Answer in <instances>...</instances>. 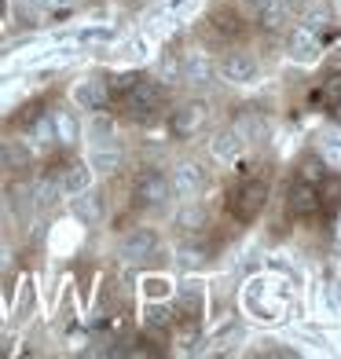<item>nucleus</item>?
I'll return each mask as SVG.
<instances>
[{
	"label": "nucleus",
	"mask_w": 341,
	"mask_h": 359,
	"mask_svg": "<svg viewBox=\"0 0 341 359\" xmlns=\"http://www.w3.org/2000/svg\"><path fill=\"white\" fill-rule=\"evenodd\" d=\"M268 202V184L265 180H242V184L232 191V198H227V209H232V217L239 224H253L261 217V209Z\"/></svg>",
	"instance_id": "obj_1"
},
{
	"label": "nucleus",
	"mask_w": 341,
	"mask_h": 359,
	"mask_svg": "<svg viewBox=\"0 0 341 359\" xmlns=\"http://www.w3.org/2000/svg\"><path fill=\"white\" fill-rule=\"evenodd\" d=\"M133 198H136V205H143V209H166V205L173 202L169 176L158 172V169H143V172L136 176V184H133Z\"/></svg>",
	"instance_id": "obj_2"
},
{
	"label": "nucleus",
	"mask_w": 341,
	"mask_h": 359,
	"mask_svg": "<svg viewBox=\"0 0 341 359\" xmlns=\"http://www.w3.org/2000/svg\"><path fill=\"white\" fill-rule=\"evenodd\" d=\"M206 121H209V103H206V100H191V103H184L180 110H173L169 133H173L176 140H194V136L206 128Z\"/></svg>",
	"instance_id": "obj_3"
},
{
	"label": "nucleus",
	"mask_w": 341,
	"mask_h": 359,
	"mask_svg": "<svg viewBox=\"0 0 341 359\" xmlns=\"http://www.w3.org/2000/svg\"><path fill=\"white\" fill-rule=\"evenodd\" d=\"M125 110L133 114V118H147V114H154L158 107H161V100H166V88L158 85V81H136L133 88H128L125 95Z\"/></svg>",
	"instance_id": "obj_4"
},
{
	"label": "nucleus",
	"mask_w": 341,
	"mask_h": 359,
	"mask_svg": "<svg viewBox=\"0 0 341 359\" xmlns=\"http://www.w3.org/2000/svg\"><path fill=\"white\" fill-rule=\"evenodd\" d=\"M169 184H173V198L191 202V198H199V194L206 191L209 176H206V169L199 165V161H180V165L173 169Z\"/></svg>",
	"instance_id": "obj_5"
},
{
	"label": "nucleus",
	"mask_w": 341,
	"mask_h": 359,
	"mask_svg": "<svg viewBox=\"0 0 341 359\" xmlns=\"http://www.w3.org/2000/svg\"><path fill=\"white\" fill-rule=\"evenodd\" d=\"M154 253H158V231H151V227H133L118 246V257L125 264H143V260H151Z\"/></svg>",
	"instance_id": "obj_6"
},
{
	"label": "nucleus",
	"mask_w": 341,
	"mask_h": 359,
	"mask_svg": "<svg viewBox=\"0 0 341 359\" xmlns=\"http://www.w3.org/2000/svg\"><path fill=\"white\" fill-rule=\"evenodd\" d=\"M176 62H180V81L191 85V88H202V85H209V81L217 77V62L209 59L206 52H184Z\"/></svg>",
	"instance_id": "obj_7"
},
{
	"label": "nucleus",
	"mask_w": 341,
	"mask_h": 359,
	"mask_svg": "<svg viewBox=\"0 0 341 359\" xmlns=\"http://www.w3.org/2000/svg\"><path fill=\"white\" fill-rule=\"evenodd\" d=\"M286 205H290V213H294L297 220H312V217L319 213V209H323V194H319V187H316V184L294 180V187H290Z\"/></svg>",
	"instance_id": "obj_8"
},
{
	"label": "nucleus",
	"mask_w": 341,
	"mask_h": 359,
	"mask_svg": "<svg viewBox=\"0 0 341 359\" xmlns=\"http://www.w3.org/2000/svg\"><path fill=\"white\" fill-rule=\"evenodd\" d=\"M246 8L253 15V22L261 29H268V34H279V29L286 26V19H290L286 0H246Z\"/></svg>",
	"instance_id": "obj_9"
},
{
	"label": "nucleus",
	"mask_w": 341,
	"mask_h": 359,
	"mask_svg": "<svg viewBox=\"0 0 341 359\" xmlns=\"http://www.w3.org/2000/svg\"><path fill=\"white\" fill-rule=\"evenodd\" d=\"M74 103H77V110H88V114L107 110V103H110V88H107V81H100V77H85V81H77V85H74Z\"/></svg>",
	"instance_id": "obj_10"
},
{
	"label": "nucleus",
	"mask_w": 341,
	"mask_h": 359,
	"mask_svg": "<svg viewBox=\"0 0 341 359\" xmlns=\"http://www.w3.org/2000/svg\"><path fill=\"white\" fill-rule=\"evenodd\" d=\"M217 70L224 74V81H232V85H253L257 74H261L257 59H253V55H246V52H232V55H227Z\"/></svg>",
	"instance_id": "obj_11"
},
{
	"label": "nucleus",
	"mask_w": 341,
	"mask_h": 359,
	"mask_svg": "<svg viewBox=\"0 0 341 359\" xmlns=\"http://www.w3.org/2000/svg\"><path fill=\"white\" fill-rule=\"evenodd\" d=\"M55 180H59L62 198H74L85 187H92V169H88V161H70V165H62V172Z\"/></svg>",
	"instance_id": "obj_12"
},
{
	"label": "nucleus",
	"mask_w": 341,
	"mask_h": 359,
	"mask_svg": "<svg viewBox=\"0 0 341 359\" xmlns=\"http://www.w3.org/2000/svg\"><path fill=\"white\" fill-rule=\"evenodd\" d=\"M242 147H246V140H242L235 128H220V133L213 136V143H209V154H213L217 161H224V165H232V161L242 158Z\"/></svg>",
	"instance_id": "obj_13"
},
{
	"label": "nucleus",
	"mask_w": 341,
	"mask_h": 359,
	"mask_svg": "<svg viewBox=\"0 0 341 359\" xmlns=\"http://www.w3.org/2000/svg\"><path fill=\"white\" fill-rule=\"evenodd\" d=\"M125 165V151L121 147H114L110 140L107 143H95L92 147V154H88V169H95V172H118Z\"/></svg>",
	"instance_id": "obj_14"
},
{
	"label": "nucleus",
	"mask_w": 341,
	"mask_h": 359,
	"mask_svg": "<svg viewBox=\"0 0 341 359\" xmlns=\"http://www.w3.org/2000/svg\"><path fill=\"white\" fill-rule=\"evenodd\" d=\"M74 217H77L81 224H95V220L103 217V198H100L92 187H85L81 194H74Z\"/></svg>",
	"instance_id": "obj_15"
},
{
	"label": "nucleus",
	"mask_w": 341,
	"mask_h": 359,
	"mask_svg": "<svg viewBox=\"0 0 341 359\" xmlns=\"http://www.w3.org/2000/svg\"><path fill=\"white\" fill-rule=\"evenodd\" d=\"M52 125H55V143L74 147L81 140V125H77V118H74L70 110H55L52 114Z\"/></svg>",
	"instance_id": "obj_16"
},
{
	"label": "nucleus",
	"mask_w": 341,
	"mask_h": 359,
	"mask_svg": "<svg viewBox=\"0 0 341 359\" xmlns=\"http://www.w3.org/2000/svg\"><path fill=\"white\" fill-rule=\"evenodd\" d=\"M232 128H235V133L246 140V143H250V140L257 143V140H265V136H268V121L261 118V114H242V118H239Z\"/></svg>",
	"instance_id": "obj_17"
},
{
	"label": "nucleus",
	"mask_w": 341,
	"mask_h": 359,
	"mask_svg": "<svg viewBox=\"0 0 341 359\" xmlns=\"http://www.w3.org/2000/svg\"><path fill=\"white\" fill-rule=\"evenodd\" d=\"M176 227H184V231H202L206 227V209L194 205V198L184 202V209L176 213Z\"/></svg>",
	"instance_id": "obj_18"
},
{
	"label": "nucleus",
	"mask_w": 341,
	"mask_h": 359,
	"mask_svg": "<svg viewBox=\"0 0 341 359\" xmlns=\"http://www.w3.org/2000/svg\"><path fill=\"white\" fill-rule=\"evenodd\" d=\"M290 52H294V59H301V62L316 59V37H312V29H294V37H290Z\"/></svg>",
	"instance_id": "obj_19"
},
{
	"label": "nucleus",
	"mask_w": 341,
	"mask_h": 359,
	"mask_svg": "<svg viewBox=\"0 0 341 359\" xmlns=\"http://www.w3.org/2000/svg\"><path fill=\"white\" fill-rule=\"evenodd\" d=\"M319 161L327 169L341 172V136H323L319 140Z\"/></svg>",
	"instance_id": "obj_20"
},
{
	"label": "nucleus",
	"mask_w": 341,
	"mask_h": 359,
	"mask_svg": "<svg viewBox=\"0 0 341 359\" xmlns=\"http://www.w3.org/2000/svg\"><path fill=\"white\" fill-rule=\"evenodd\" d=\"M213 26H217V34L220 37H242V29H246V26H242V19H239V15L235 11H213Z\"/></svg>",
	"instance_id": "obj_21"
},
{
	"label": "nucleus",
	"mask_w": 341,
	"mask_h": 359,
	"mask_svg": "<svg viewBox=\"0 0 341 359\" xmlns=\"http://www.w3.org/2000/svg\"><path fill=\"white\" fill-rule=\"evenodd\" d=\"M59 198H62L59 180H55V176H41L37 187H34V202H37V205H55Z\"/></svg>",
	"instance_id": "obj_22"
},
{
	"label": "nucleus",
	"mask_w": 341,
	"mask_h": 359,
	"mask_svg": "<svg viewBox=\"0 0 341 359\" xmlns=\"http://www.w3.org/2000/svg\"><path fill=\"white\" fill-rule=\"evenodd\" d=\"M29 143L34 147H48V143H55V125H52V118H37L34 125H29Z\"/></svg>",
	"instance_id": "obj_23"
},
{
	"label": "nucleus",
	"mask_w": 341,
	"mask_h": 359,
	"mask_svg": "<svg viewBox=\"0 0 341 359\" xmlns=\"http://www.w3.org/2000/svg\"><path fill=\"white\" fill-rule=\"evenodd\" d=\"M323 169H327V165H323L319 158H308L305 165L297 169V180H305V184H316V187H319V184H323V176H327Z\"/></svg>",
	"instance_id": "obj_24"
},
{
	"label": "nucleus",
	"mask_w": 341,
	"mask_h": 359,
	"mask_svg": "<svg viewBox=\"0 0 341 359\" xmlns=\"http://www.w3.org/2000/svg\"><path fill=\"white\" fill-rule=\"evenodd\" d=\"M92 136H95V143H107L114 136V121L103 118V110H95V118H92Z\"/></svg>",
	"instance_id": "obj_25"
},
{
	"label": "nucleus",
	"mask_w": 341,
	"mask_h": 359,
	"mask_svg": "<svg viewBox=\"0 0 341 359\" xmlns=\"http://www.w3.org/2000/svg\"><path fill=\"white\" fill-rule=\"evenodd\" d=\"M77 8V0H41V11L52 15V19H62V15H70Z\"/></svg>",
	"instance_id": "obj_26"
},
{
	"label": "nucleus",
	"mask_w": 341,
	"mask_h": 359,
	"mask_svg": "<svg viewBox=\"0 0 341 359\" xmlns=\"http://www.w3.org/2000/svg\"><path fill=\"white\" fill-rule=\"evenodd\" d=\"M136 81H140V74H118V77H114L110 85H107V88H110V100H114V95H125L128 88L136 85Z\"/></svg>",
	"instance_id": "obj_27"
},
{
	"label": "nucleus",
	"mask_w": 341,
	"mask_h": 359,
	"mask_svg": "<svg viewBox=\"0 0 341 359\" xmlns=\"http://www.w3.org/2000/svg\"><path fill=\"white\" fill-rule=\"evenodd\" d=\"M180 260H184L187 268H191V264H206V260H209V250H206V246H191V242H187V246L180 250Z\"/></svg>",
	"instance_id": "obj_28"
},
{
	"label": "nucleus",
	"mask_w": 341,
	"mask_h": 359,
	"mask_svg": "<svg viewBox=\"0 0 341 359\" xmlns=\"http://www.w3.org/2000/svg\"><path fill=\"white\" fill-rule=\"evenodd\" d=\"M180 304L187 308V312H191V308H199V304H202V286H199V283H187V286L180 290Z\"/></svg>",
	"instance_id": "obj_29"
},
{
	"label": "nucleus",
	"mask_w": 341,
	"mask_h": 359,
	"mask_svg": "<svg viewBox=\"0 0 341 359\" xmlns=\"http://www.w3.org/2000/svg\"><path fill=\"white\" fill-rule=\"evenodd\" d=\"M173 316H169V308H147V326L151 330H161V326H169Z\"/></svg>",
	"instance_id": "obj_30"
},
{
	"label": "nucleus",
	"mask_w": 341,
	"mask_h": 359,
	"mask_svg": "<svg viewBox=\"0 0 341 359\" xmlns=\"http://www.w3.org/2000/svg\"><path fill=\"white\" fill-rule=\"evenodd\" d=\"M323 92H327V100H330V107L341 100V77H330L327 81V88H323Z\"/></svg>",
	"instance_id": "obj_31"
},
{
	"label": "nucleus",
	"mask_w": 341,
	"mask_h": 359,
	"mask_svg": "<svg viewBox=\"0 0 341 359\" xmlns=\"http://www.w3.org/2000/svg\"><path fill=\"white\" fill-rule=\"evenodd\" d=\"M77 37H81V41H107V37H110V29H81Z\"/></svg>",
	"instance_id": "obj_32"
},
{
	"label": "nucleus",
	"mask_w": 341,
	"mask_h": 359,
	"mask_svg": "<svg viewBox=\"0 0 341 359\" xmlns=\"http://www.w3.org/2000/svg\"><path fill=\"white\" fill-rule=\"evenodd\" d=\"M4 165H8V147L0 143V169H4Z\"/></svg>",
	"instance_id": "obj_33"
},
{
	"label": "nucleus",
	"mask_w": 341,
	"mask_h": 359,
	"mask_svg": "<svg viewBox=\"0 0 341 359\" xmlns=\"http://www.w3.org/2000/svg\"><path fill=\"white\" fill-rule=\"evenodd\" d=\"M330 110H334V121H341V100H337V103H334Z\"/></svg>",
	"instance_id": "obj_34"
},
{
	"label": "nucleus",
	"mask_w": 341,
	"mask_h": 359,
	"mask_svg": "<svg viewBox=\"0 0 341 359\" xmlns=\"http://www.w3.org/2000/svg\"><path fill=\"white\" fill-rule=\"evenodd\" d=\"M4 8H8V0H0V15H4Z\"/></svg>",
	"instance_id": "obj_35"
}]
</instances>
